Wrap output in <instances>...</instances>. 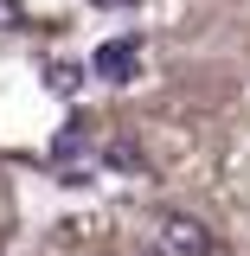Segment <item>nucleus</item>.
Here are the masks:
<instances>
[{"label":"nucleus","mask_w":250,"mask_h":256,"mask_svg":"<svg viewBox=\"0 0 250 256\" xmlns=\"http://www.w3.org/2000/svg\"><path fill=\"white\" fill-rule=\"evenodd\" d=\"M160 250L167 256H212L218 237H212L199 218H186V212H160Z\"/></svg>","instance_id":"nucleus-1"},{"label":"nucleus","mask_w":250,"mask_h":256,"mask_svg":"<svg viewBox=\"0 0 250 256\" xmlns=\"http://www.w3.org/2000/svg\"><path fill=\"white\" fill-rule=\"evenodd\" d=\"M135 64H141V45H135V38H109V45H96L90 70L103 77V84H128V77H135Z\"/></svg>","instance_id":"nucleus-2"},{"label":"nucleus","mask_w":250,"mask_h":256,"mask_svg":"<svg viewBox=\"0 0 250 256\" xmlns=\"http://www.w3.org/2000/svg\"><path fill=\"white\" fill-rule=\"evenodd\" d=\"M103 166H109V173H141V148H135V141H109V148H103Z\"/></svg>","instance_id":"nucleus-3"},{"label":"nucleus","mask_w":250,"mask_h":256,"mask_svg":"<svg viewBox=\"0 0 250 256\" xmlns=\"http://www.w3.org/2000/svg\"><path fill=\"white\" fill-rule=\"evenodd\" d=\"M77 77H84V70H77V64H45V84H52V90H64V96H71V90H77Z\"/></svg>","instance_id":"nucleus-4"},{"label":"nucleus","mask_w":250,"mask_h":256,"mask_svg":"<svg viewBox=\"0 0 250 256\" xmlns=\"http://www.w3.org/2000/svg\"><path fill=\"white\" fill-rule=\"evenodd\" d=\"M77 148H84V122H71V128L58 134V154H77Z\"/></svg>","instance_id":"nucleus-5"},{"label":"nucleus","mask_w":250,"mask_h":256,"mask_svg":"<svg viewBox=\"0 0 250 256\" xmlns=\"http://www.w3.org/2000/svg\"><path fill=\"white\" fill-rule=\"evenodd\" d=\"M0 26H20V6L13 0H0Z\"/></svg>","instance_id":"nucleus-6"},{"label":"nucleus","mask_w":250,"mask_h":256,"mask_svg":"<svg viewBox=\"0 0 250 256\" xmlns=\"http://www.w3.org/2000/svg\"><path fill=\"white\" fill-rule=\"evenodd\" d=\"M90 6H109V13H122V6H135V0H90Z\"/></svg>","instance_id":"nucleus-7"}]
</instances>
